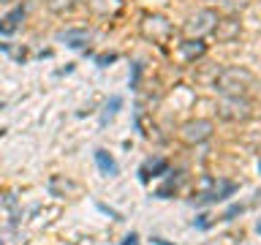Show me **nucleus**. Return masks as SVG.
I'll return each mask as SVG.
<instances>
[{"instance_id":"obj_1","label":"nucleus","mask_w":261,"mask_h":245,"mask_svg":"<svg viewBox=\"0 0 261 245\" xmlns=\"http://www.w3.org/2000/svg\"><path fill=\"white\" fill-rule=\"evenodd\" d=\"M253 85H256V77H253L248 68H226V71H220V77L215 82V90L220 95H242V98H248Z\"/></svg>"},{"instance_id":"obj_2","label":"nucleus","mask_w":261,"mask_h":245,"mask_svg":"<svg viewBox=\"0 0 261 245\" xmlns=\"http://www.w3.org/2000/svg\"><path fill=\"white\" fill-rule=\"evenodd\" d=\"M218 22H220L218 8H199V11L182 24V33L188 38H204V36H210V33H215Z\"/></svg>"},{"instance_id":"obj_3","label":"nucleus","mask_w":261,"mask_h":245,"mask_svg":"<svg viewBox=\"0 0 261 245\" xmlns=\"http://www.w3.org/2000/svg\"><path fill=\"white\" fill-rule=\"evenodd\" d=\"M139 30H142V36L147 41H152V44H169V38L174 36V24H171L166 16H161V14H147L142 24H139Z\"/></svg>"},{"instance_id":"obj_4","label":"nucleus","mask_w":261,"mask_h":245,"mask_svg":"<svg viewBox=\"0 0 261 245\" xmlns=\"http://www.w3.org/2000/svg\"><path fill=\"white\" fill-rule=\"evenodd\" d=\"M218 114L223 120H245L250 114V101L242 95H223V101L218 106Z\"/></svg>"},{"instance_id":"obj_5","label":"nucleus","mask_w":261,"mask_h":245,"mask_svg":"<svg viewBox=\"0 0 261 245\" xmlns=\"http://www.w3.org/2000/svg\"><path fill=\"white\" fill-rule=\"evenodd\" d=\"M212 136V122L210 120H188L182 128H179V139L185 144H201Z\"/></svg>"},{"instance_id":"obj_6","label":"nucleus","mask_w":261,"mask_h":245,"mask_svg":"<svg viewBox=\"0 0 261 245\" xmlns=\"http://www.w3.org/2000/svg\"><path fill=\"white\" fill-rule=\"evenodd\" d=\"M177 55L182 63H196L199 57L207 55V44H204V38H185V41H179Z\"/></svg>"},{"instance_id":"obj_7","label":"nucleus","mask_w":261,"mask_h":245,"mask_svg":"<svg viewBox=\"0 0 261 245\" xmlns=\"http://www.w3.org/2000/svg\"><path fill=\"white\" fill-rule=\"evenodd\" d=\"M122 6H125L122 0H87V8L101 19H114L122 11Z\"/></svg>"},{"instance_id":"obj_8","label":"nucleus","mask_w":261,"mask_h":245,"mask_svg":"<svg viewBox=\"0 0 261 245\" xmlns=\"http://www.w3.org/2000/svg\"><path fill=\"white\" fill-rule=\"evenodd\" d=\"M240 33H242V24L237 16H226V19H220L218 28H215V36H218V41H223V44L240 38Z\"/></svg>"},{"instance_id":"obj_9","label":"nucleus","mask_w":261,"mask_h":245,"mask_svg":"<svg viewBox=\"0 0 261 245\" xmlns=\"http://www.w3.org/2000/svg\"><path fill=\"white\" fill-rule=\"evenodd\" d=\"M60 41H65V46H71V49H82L90 41V33L85 28H71V30L60 33Z\"/></svg>"},{"instance_id":"obj_10","label":"nucleus","mask_w":261,"mask_h":245,"mask_svg":"<svg viewBox=\"0 0 261 245\" xmlns=\"http://www.w3.org/2000/svg\"><path fill=\"white\" fill-rule=\"evenodd\" d=\"M237 191V183H228V180H220V183H215V188H212L210 193H204V199L201 202H223L228 199Z\"/></svg>"},{"instance_id":"obj_11","label":"nucleus","mask_w":261,"mask_h":245,"mask_svg":"<svg viewBox=\"0 0 261 245\" xmlns=\"http://www.w3.org/2000/svg\"><path fill=\"white\" fill-rule=\"evenodd\" d=\"M76 183H71V180H63V175H55L52 180H49V193L52 196H71L76 193Z\"/></svg>"},{"instance_id":"obj_12","label":"nucleus","mask_w":261,"mask_h":245,"mask_svg":"<svg viewBox=\"0 0 261 245\" xmlns=\"http://www.w3.org/2000/svg\"><path fill=\"white\" fill-rule=\"evenodd\" d=\"M95 163H98V169L103 172V175H109V177H114L120 172V166H117V161L112 158L106 150H95Z\"/></svg>"},{"instance_id":"obj_13","label":"nucleus","mask_w":261,"mask_h":245,"mask_svg":"<svg viewBox=\"0 0 261 245\" xmlns=\"http://www.w3.org/2000/svg\"><path fill=\"white\" fill-rule=\"evenodd\" d=\"M163 172H169V163L163 161V158H158V161H150L147 166H142V169H139V175H142V180L147 183L150 177H161Z\"/></svg>"},{"instance_id":"obj_14","label":"nucleus","mask_w":261,"mask_h":245,"mask_svg":"<svg viewBox=\"0 0 261 245\" xmlns=\"http://www.w3.org/2000/svg\"><path fill=\"white\" fill-rule=\"evenodd\" d=\"M248 6H250V0H218V8H220V11H226L228 16H237L240 11H245Z\"/></svg>"},{"instance_id":"obj_15","label":"nucleus","mask_w":261,"mask_h":245,"mask_svg":"<svg viewBox=\"0 0 261 245\" xmlns=\"http://www.w3.org/2000/svg\"><path fill=\"white\" fill-rule=\"evenodd\" d=\"M79 0H46V6H49V11H55V14H65V11H71L73 6H76Z\"/></svg>"},{"instance_id":"obj_16","label":"nucleus","mask_w":261,"mask_h":245,"mask_svg":"<svg viewBox=\"0 0 261 245\" xmlns=\"http://www.w3.org/2000/svg\"><path fill=\"white\" fill-rule=\"evenodd\" d=\"M120 106H122V101H120L117 95H114L112 101L106 104V112H103V117H101V122H109V117H114V114H117V109H120Z\"/></svg>"},{"instance_id":"obj_17","label":"nucleus","mask_w":261,"mask_h":245,"mask_svg":"<svg viewBox=\"0 0 261 245\" xmlns=\"http://www.w3.org/2000/svg\"><path fill=\"white\" fill-rule=\"evenodd\" d=\"M22 16H24V6H16L14 11L6 16V22L11 24V28H19V19H22Z\"/></svg>"},{"instance_id":"obj_18","label":"nucleus","mask_w":261,"mask_h":245,"mask_svg":"<svg viewBox=\"0 0 261 245\" xmlns=\"http://www.w3.org/2000/svg\"><path fill=\"white\" fill-rule=\"evenodd\" d=\"M139 79H142V63H134V74H130V90L139 87Z\"/></svg>"},{"instance_id":"obj_19","label":"nucleus","mask_w":261,"mask_h":245,"mask_svg":"<svg viewBox=\"0 0 261 245\" xmlns=\"http://www.w3.org/2000/svg\"><path fill=\"white\" fill-rule=\"evenodd\" d=\"M114 60H117V55H98L95 57V65H101V68H106V65H109V63H114Z\"/></svg>"},{"instance_id":"obj_20","label":"nucleus","mask_w":261,"mask_h":245,"mask_svg":"<svg viewBox=\"0 0 261 245\" xmlns=\"http://www.w3.org/2000/svg\"><path fill=\"white\" fill-rule=\"evenodd\" d=\"M240 212H242V207H240V204H234V207H231V210H228L226 215H223V220H231L234 215H240Z\"/></svg>"},{"instance_id":"obj_21","label":"nucleus","mask_w":261,"mask_h":245,"mask_svg":"<svg viewBox=\"0 0 261 245\" xmlns=\"http://www.w3.org/2000/svg\"><path fill=\"white\" fill-rule=\"evenodd\" d=\"M122 245H139V234H134V232H130V234L125 237V242H122Z\"/></svg>"},{"instance_id":"obj_22","label":"nucleus","mask_w":261,"mask_h":245,"mask_svg":"<svg viewBox=\"0 0 261 245\" xmlns=\"http://www.w3.org/2000/svg\"><path fill=\"white\" fill-rule=\"evenodd\" d=\"M152 245H171V242H166L163 237H152Z\"/></svg>"},{"instance_id":"obj_23","label":"nucleus","mask_w":261,"mask_h":245,"mask_svg":"<svg viewBox=\"0 0 261 245\" xmlns=\"http://www.w3.org/2000/svg\"><path fill=\"white\" fill-rule=\"evenodd\" d=\"M258 232H261V224H258Z\"/></svg>"},{"instance_id":"obj_24","label":"nucleus","mask_w":261,"mask_h":245,"mask_svg":"<svg viewBox=\"0 0 261 245\" xmlns=\"http://www.w3.org/2000/svg\"><path fill=\"white\" fill-rule=\"evenodd\" d=\"M0 109H3V104H0Z\"/></svg>"}]
</instances>
